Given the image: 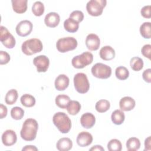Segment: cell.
I'll return each mask as SVG.
<instances>
[{"mask_svg": "<svg viewBox=\"0 0 151 151\" xmlns=\"http://www.w3.org/2000/svg\"><path fill=\"white\" fill-rule=\"evenodd\" d=\"M70 18H72L77 22H81L84 19V14L82 11L79 10H76L73 11L70 14Z\"/></svg>", "mask_w": 151, "mask_h": 151, "instance_id": "d590c367", "label": "cell"}, {"mask_svg": "<svg viewBox=\"0 0 151 151\" xmlns=\"http://www.w3.org/2000/svg\"><path fill=\"white\" fill-rule=\"evenodd\" d=\"M32 12L37 17L42 15L44 12V5L41 1L35 2L32 6Z\"/></svg>", "mask_w": 151, "mask_h": 151, "instance_id": "d6a6232c", "label": "cell"}, {"mask_svg": "<svg viewBox=\"0 0 151 151\" xmlns=\"http://www.w3.org/2000/svg\"><path fill=\"white\" fill-rule=\"evenodd\" d=\"M150 5H145L140 10V13L142 17L145 18H150L151 14H150Z\"/></svg>", "mask_w": 151, "mask_h": 151, "instance_id": "f35d334b", "label": "cell"}, {"mask_svg": "<svg viewBox=\"0 0 151 151\" xmlns=\"http://www.w3.org/2000/svg\"><path fill=\"white\" fill-rule=\"evenodd\" d=\"M110 102L108 100L104 99L99 100L95 105L96 110L99 113H104L110 109Z\"/></svg>", "mask_w": 151, "mask_h": 151, "instance_id": "4dcf8cb0", "label": "cell"}, {"mask_svg": "<svg viewBox=\"0 0 151 151\" xmlns=\"http://www.w3.org/2000/svg\"><path fill=\"white\" fill-rule=\"evenodd\" d=\"M115 75L120 80H125L129 76V71L127 68L123 66H119L115 70Z\"/></svg>", "mask_w": 151, "mask_h": 151, "instance_id": "f546056e", "label": "cell"}, {"mask_svg": "<svg viewBox=\"0 0 151 151\" xmlns=\"http://www.w3.org/2000/svg\"><path fill=\"white\" fill-rule=\"evenodd\" d=\"M22 151H37L38 150V148L36 147L35 146L32 145H27L25 147H24L22 149Z\"/></svg>", "mask_w": 151, "mask_h": 151, "instance_id": "7bdbcfd3", "label": "cell"}, {"mask_svg": "<svg viewBox=\"0 0 151 151\" xmlns=\"http://www.w3.org/2000/svg\"><path fill=\"white\" fill-rule=\"evenodd\" d=\"M21 104L26 107H31L35 104V97L29 94H25L21 97L20 99Z\"/></svg>", "mask_w": 151, "mask_h": 151, "instance_id": "4316f807", "label": "cell"}, {"mask_svg": "<svg viewBox=\"0 0 151 151\" xmlns=\"http://www.w3.org/2000/svg\"><path fill=\"white\" fill-rule=\"evenodd\" d=\"M91 71L92 74L95 77L101 79L108 78L111 74V67L101 63L95 64L92 67Z\"/></svg>", "mask_w": 151, "mask_h": 151, "instance_id": "ba28073f", "label": "cell"}, {"mask_svg": "<svg viewBox=\"0 0 151 151\" xmlns=\"http://www.w3.org/2000/svg\"><path fill=\"white\" fill-rule=\"evenodd\" d=\"M151 150V136H149L145 140L144 150Z\"/></svg>", "mask_w": 151, "mask_h": 151, "instance_id": "b9f144b4", "label": "cell"}, {"mask_svg": "<svg viewBox=\"0 0 151 151\" xmlns=\"http://www.w3.org/2000/svg\"><path fill=\"white\" fill-rule=\"evenodd\" d=\"M90 150H93V151H95V150H102V151H104V149L101 146V145H94L92 147H91L90 149Z\"/></svg>", "mask_w": 151, "mask_h": 151, "instance_id": "ee69618b", "label": "cell"}, {"mask_svg": "<svg viewBox=\"0 0 151 151\" xmlns=\"http://www.w3.org/2000/svg\"><path fill=\"white\" fill-rule=\"evenodd\" d=\"M33 64L37 68L38 73L46 72L50 65V60L45 55H40L35 57L33 60Z\"/></svg>", "mask_w": 151, "mask_h": 151, "instance_id": "30bf717a", "label": "cell"}, {"mask_svg": "<svg viewBox=\"0 0 151 151\" xmlns=\"http://www.w3.org/2000/svg\"><path fill=\"white\" fill-rule=\"evenodd\" d=\"M73 147V142L70 138L63 137L60 139L56 144L57 149L60 151H68Z\"/></svg>", "mask_w": 151, "mask_h": 151, "instance_id": "44dd1931", "label": "cell"}, {"mask_svg": "<svg viewBox=\"0 0 151 151\" xmlns=\"http://www.w3.org/2000/svg\"><path fill=\"white\" fill-rule=\"evenodd\" d=\"M38 124L36 120L28 118L26 119L20 132V135L22 139L26 141H32L36 138Z\"/></svg>", "mask_w": 151, "mask_h": 151, "instance_id": "6da1fadb", "label": "cell"}, {"mask_svg": "<svg viewBox=\"0 0 151 151\" xmlns=\"http://www.w3.org/2000/svg\"><path fill=\"white\" fill-rule=\"evenodd\" d=\"M150 52H151V45L150 44H146L143 46L141 49V53L142 55L150 60Z\"/></svg>", "mask_w": 151, "mask_h": 151, "instance_id": "74e56055", "label": "cell"}, {"mask_svg": "<svg viewBox=\"0 0 151 151\" xmlns=\"http://www.w3.org/2000/svg\"><path fill=\"white\" fill-rule=\"evenodd\" d=\"M0 32V40L2 44L7 48H13L16 44L14 37L4 26H1Z\"/></svg>", "mask_w": 151, "mask_h": 151, "instance_id": "9c48e42d", "label": "cell"}, {"mask_svg": "<svg viewBox=\"0 0 151 151\" xmlns=\"http://www.w3.org/2000/svg\"><path fill=\"white\" fill-rule=\"evenodd\" d=\"M93 55L88 51H85L82 54L74 57L71 60L73 66L76 68H83L92 63Z\"/></svg>", "mask_w": 151, "mask_h": 151, "instance_id": "5b68a950", "label": "cell"}, {"mask_svg": "<svg viewBox=\"0 0 151 151\" xmlns=\"http://www.w3.org/2000/svg\"><path fill=\"white\" fill-rule=\"evenodd\" d=\"M66 109L70 114L76 115L80 111L81 109V104L78 101L71 100Z\"/></svg>", "mask_w": 151, "mask_h": 151, "instance_id": "83f0119b", "label": "cell"}, {"mask_svg": "<svg viewBox=\"0 0 151 151\" xmlns=\"http://www.w3.org/2000/svg\"><path fill=\"white\" fill-rule=\"evenodd\" d=\"M7 107L3 104H0V119H2L7 115Z\"/></svg>", "mask_w": 151, "mask_h": 151, "instance_id": "60d3db41", "label": "cell"}, {"mask_svg": "<svg viewBox=\"0 0 151 151\" xmlns=\"http://www.w3.org/2000/svg\"><path fill=\"white\" fill-rule=\"evenodd\" d=\"M96 123L95 116L91 113H85L81 116L80 123L85 129L91 128Z\"/></svg>", "mask_w": 151, "mask_h": 151, "instance_id": "e0dca14e", "label": "cell"}, {"mask_svg": "<svg viewBox=\"0 0 151 151\" xmlns=\"http://www.w3.org/2000/svg\"><path fill=\"white\" fill-rule=\"evenodd\" d=\"M69 82V78L66 75L60 74L55 80V87L58 91H63L68 87Z\"/></svg>", "mask_w": 151, "mask_h": 151, "instance_id": "ac0fdd59", "label": "cell"}, {"mask_svg": "<svg viewBox=\"0 0 151 151\" xmlns=\"http://www.w3.org/2000/svg\"><path fill=\"white\" fill-rule=\"evenodd\" d=\"M111 119L112 122L116 124H122L125 119V115L123 111L121 110H115L111 115Z\"/></svg>", "mask_w": 151, "mask_h": 151, "instance_id": "603a6c76", "label": "cell"}, {"mask_svg": "<svg viewBox=\"0 0 151 151\" xmlns=\"http://www.w3.org/2000/svg\"><path fill=\"white\" fill-rule=\"evenodd\" d=\"M60 21V17L58 13L51 12L47 14L44 18L45 24L50 28L57 27Z\"/></svg>", "mask_w": 151, "mask_h": 151, "instance_id": "9a60e30c", "label": "cell"}, {"mask_svg": "<svg viewBox=\"0 0 151 151\" xmlns=\"http://www.w3.org/2000/svg\"><path fill=\"white\" fill-rule=\"evenodd\" d=\"M136 105L135 100L131 97L125 96L122 98L119 101V107L121 110L124 111H130L134 109Z\"/></svg>", "mask_w": 151, "mask_h": 151, "instance_id": "2e32d148", "label": "cell"}, {"mask_svg": "<svg viewBox=\"0 0 151 151\" xmlns=\"http://www.w3.org/2000/svg\"><path fill=\"white\" fill-rule=\"evenodd\" d=\"M73 81L74 87L78 93L84 94L88 91L90 84L87 77L84 73H77L74 77Z\"/></svg>", "mask_w": 151, "mask_h": 151, "instance_id": "8992f818", "label": "cell"}, {"mask_svg": "<svg viewBox=\"0 0 151 151\" xmlns=\"http://www.w3.org/2000/svg\"><path fill=\"white\" fill-rule=\"evenodd\" d=\"M100 45V40L99 36L95 34H88L86 39V45L90 51H96Z\"/></svg>", "mask_w": 151, "mask_h": 151, "instance_id": "7c38bea8", "label": "cell"}, {"mask_svg": "<svg viewBox=\"0 0 151 151\" xmlns=\"http://www.w3.org/2000/svg\"><path fill=\"white\" fill-rule=\"evenodd\" d=\"M54 124L62 133H67L71 127V121L69 117L63 112L55 113L52 117Z\"/></svg>", "mask_w": 151, "mask_h": 151, "instance_id": "7a4b0ae2", "label": "cell"}, {"mask_svg": "<svg viewBox=\"0 0 151 151\" xmlns=\"http://www.w3.org/2000/svg\"><path fill=\"white\" fill-rule=\"evenodd\" d=\"M32 28L33 25L31 21L28 20H23L17 24L15 31L19 36L26 37L30 34L32 30Z\"/></svg>", "mask_w": 151, "mask_h": 151, "instance_id": "8fae6325", "label": "cell"}, {"mask_svg": "<svg viewBox=\"0 0 151 151\" xmlns=\"http://www.w3.org/2000/svg\"><path fill=\"white\" fill-rule=\"evenodd\" d=\"M11 57L9 54L4 51H0V64L3 65V64H6L9 63L10 61Z\"/></svg>", "mask_w": 151, "mask_h": 151, "instance_id": "8d00e7d4", "label": "cell"}, {"mask_svg": "<svg viewBox=\"0 0 151 151\" xmlns=\"http://www.w3.org/2000/svg\"><path fill=\"white\" fill-rule=\"evenodd\" d=\"M17 134L12 130H6L2 134V142L5 146L14 145L17 142Z\"/></svg>", "mask_w": 151, "mask_h": 151, "instance_id": "4fadbf2b", "label": "cell"}, {"mask_svg": "<svg viewBox=\"0 0 151 151\" xmlns=\"http://www.w3.org/2000/svg\"><path fill=\"white\" fill-rule=\"evenodd\" d=\"M43 45L41 41L38 38H31L25 41L22 45L21 50L24 54L27 55L40 52L42 50Z\"/></svg>", "mask_w": 151, "mask_h": 151, "instance_id": "3957f363", "label": "cell"}, {"mask_svg": "<svg viewBox=\"0 0 151 151\" xmlns=\"http://www.w3.org/2000/svg\"><path fill=\"white\" fill-rule=\"evenodd\" d=\"M64 27L67 32H76L78 29L79 23L69 17L64 21Z\"/></svg>", "mask_w": 151, "mask_h": 151, "instance_id": "7402d4cb", "label": "cell"}, {"mask_svg": "<svg viewBox=\"0 0 151 151\" xmlns=\"http://www.w3.org/2000/svg\"><path fill=\"white\" fill-rule=\"evenodd\" d=\"M77 41L73 37L61 38L56 42L57 50L60 52H66L74 50L77 47Z\"/></svg>", "mask_w": 151, "mask_h": 151, "instance_id": "277c9868", "label": "cell"}, {"mask_svg": "<svg viewBox=\"0 0 151 151\" xmlns=\"http://www.w3.org/2000/svg\"><path fill=\"white\" fill-rule=\"evenodd\" d=\"M106 3V0H90L86 5L87 11L91 16H100L102 14Z\"/></svg>", "mask_w": 151, "mask_h": 151, "instance_id": "52a82bcc", "label": "cell"}, {"mask_svg": "<svg viewBox=\"0 0 151 151\" xmlns=\"http://www.w3.org/2000/svg\"><path fill=\"white\" fill-rule=\"evenodd\" d=\"M70 101V97L65 94H60L55 97V104L61 109H66Z\"/></svg>", "mask_w": 151, "mask_h": 151, "instance_id": "cb8c5ba5", "label": "cell"}, {"mask_svg": "<svg viewBox=\"0 0 151 151\" xmlns=\"http://www.w3.org/2000/svg\"><path fill=\"white\" fill-rule=\"evenodd\" d=\"M27 0H12L13 10L18 14L24 13L27 9Z\"/></svg>", "mask_w": 151, "mask_h": 151, "instance_id": "ffe728a7", "label": "cell"}, {"mask_svg": "<svg viewBox=\"0 0 151 151\" xmlns=\"http://www.w3.org/2000/svg\"><path fill=\"white\" fill-rule=\"evenodd\" d=\"M93 139V136L89 132L83 131L78 133L76 142L78 146L81 147H86L91 144Z\"/></svg>", "mask_w": 151, "mask_h": 151, "instance_id": "5bb4252c", "label": "cell"}, {"mask_svg": "<svg viewBox=\"0 0 151 151\" xmlns=\"http://www.w3.org/2000/svg\"><path fill=\"white\" fill-rule=\"evenodd\" d=\"M114 50L109 45L103 47L99 51V55L101 59L105 61H109L113 59L115 57Z\"/></svg>", "mask_w": 151, "mask_h": 151, "instance_id": "d6986e66", "label": "cell"}, {"mask_svg": "<svg viewBox=\"0 0 151 151\" xmlns=\"http://www.w3.org/2000/svg\"><path fill=\"white\" fill-rule=\"evenodd\" d=\"M140 33L141 35L146 39H150L151 37L150 33V22H145L140 27Z\"/></svg>", "mask_w": 151, "mask_h": 151, "instance_id": "1f68e13d", "label": "cell"}, {"mask_svg": "<svg viewBox=\"0 0 151 151\" xmlns=\"http://www.w3.org/2000/svg\"><path fill=\"white\" fill-rule=\"evenodd\" d=\"M142 77L143 80L148 83H150L151 82V69L148 68L145 70L142 74Z\"/></svg>", "mask_w": 151, "mask_h": 151, "instance_id": "ab89813d", "label": "cell"}, {"mask_svg": "<svg viewBox=\"0 0 151 151\" xmlns=\"http://www.w3.org/2000/svg\"><path fill=\"white\" fill-rule=\"evenodd\" d=\"M107 149L109 151H120L122 149V143L118 139H111L107 144Z\"/></svg>", "mask_w": 151, "mask_h": 151, "instance_id": "836d02e7", "label": "cell"}, {"mask_svg": "<svg viewBox=\"0 0 151 151\" xmlns=\"http://www.w3.org/2000/svg\"><path fill=\"white\" fill-rule=\"evenodd\" d=\"M143 60L139 57H134L131 58L130 61V65L131 68L136 71L141 70L143 67Z\"/></svg>", "mask_w": 151, "mask_h": 151, "instance_id": "f1b7e54d", "label": "cell"}, {"mask_svg": "<svg viewBox=\"0 0 151 151\" xmlns=\"http://www.w3.org/2000/svg\"><path fill=\"white\" fill-rule=\"evenodd\" d=\"M18 97V91L15 89L9 90L5 95V101L8 105L14 104L17 100Z\"/></svg>", "mask_w": 151, "mask_h": 151, "instance_id": "484cf974", "label": "cell"}, {"mask_svg": "<svg viewBox=\"0 0 151 151\" xmlns=\"http://www.w3.org/2000/svg\"><path fill=\"white\" fill-rule=\"evenodd\" d=\"M24 115V110L19 107H13L11 110V116L12 119L18 120H21Z\"/></svg>", "mask_w": 151, "mask_h": 151, "instance_id": "e575fe53", "label": "cell"}, {"mask_svg": "<svg viewBox=\"0 0 151 151\" xmlns=\"http://www.w3.org/2000/svg\"><path fill=\"white\" fill-rule=\"evenodd\" d=\"M140 142L139 139L135 137L129 138L126 142V148L129 151H136L139 149Z\"/></svg>", "mask_w": 151, "mask_h": 151, "instance_id": "d4e9b609", "label": "cell"}]
</instances>
